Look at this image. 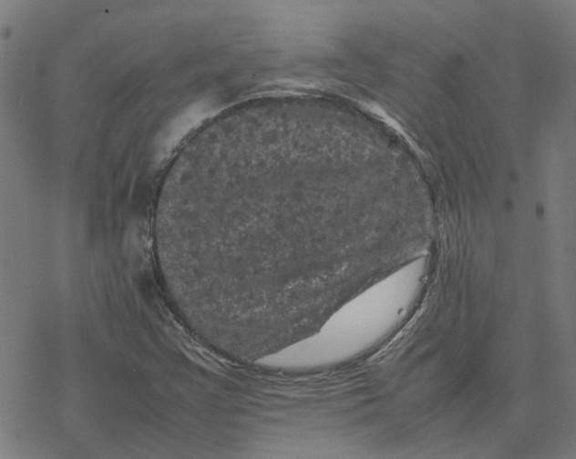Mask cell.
<instances>
[{
  "label": "cell",
  "mask_w": 576,
  "mask_h": 459,
  "mask_svg": "<svg viewBox=\"0 0 576 459\" xmlns=\"http://www.w3.org/2000/svg\"><path fill=\"white\" fill-rule=\"evenodd\" d=\"M421 260L351 296L313 337L262 359L280 367L337 364L353 359L404 316L420 285Z\"/></svg>",
  "instance_id": "1"
}]
</instances>
